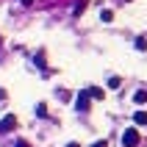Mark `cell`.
Here are the masks:
<instances>
[{
  "label": "cell",
  "mask_w": 147,
  "mask_h": 147,
  "mask_svg": "<svg viewBox=\"0 0 147 147\" xmlns=\"http://www.w3.org/2000/svg\"><path fill=\"white\" fill-rule=\"evenodd\" d=\"M86 6H89L86 0H78V6H75V17H81L83 11H86Z\"/></svg>",
  "instance_id": "7"
},
{
  "label": "cell",
  "mask_w": 147,
  "mask_h": 147,
  "mask_svg": "<svg viewBox=\"0 0 147 147\" xmlns=\"http://www.w3.org/2000/svg\"><path fill=\"white\" fill-rule=\"evenodd\" d=\"M122 144L125 147H139V131H136V128H128V131L122 133Z\"/></svg>",
  "instance_id": "1"
},
{
  "label": "cell",
  "mask_w": 147,
  "mask_h": 147,
  "mask_svg": "<svg viewBox=\"0 0 147 147\" xmlns=\"http://www.w3.org/2000/svg\"><path fill=\"white\" fill-rule=\"evenodd\" d=\"M36 114H39V117H47V106H45V103H39V106H36Z\"/></svg>",
  "instance_id": "12"
},
{
  "label": "cell",
  "mask_w": 147,
  "mask_h": 147,
  "mask_svg": "<svg viewBox=\"0 0 147 147\" xmlns=\"http://www.w3.org/2000/svg\"><path fill=\"white\" fill-rule=\"evenodd\" d=\"M14 147H31V144H28V142H25V139H20V142H17Z\"/></svg>",
  "instance_id": "13"
},
{
  "label": "cell",
  "mask_w": 147,
  "mask_h": 147,
  "mask_svg": "<svg viewBox=\"0 0 147 147\" xmlns=\"http://www.w3.org/2000/svg\"><path fill=\"white\" fill-rule=\"evenodd\" d=\"M100 20H103V22H111V20H114V14H111L108 8H103V11H100Z\"/></svg>",
  "instance_id": "8"
},
{
  "label": "cell",
  "mask_w": 147,
  "mask_h": 147,
  "mask_svg": "<svg viewBox=\"0 0 147 147\" xmlns=\"http://www.w3.org/2000/svg\"><path fill=\"white\" fill-rule=\"evenodd\" d=\"M67 147H78V144H75V142H72V144H67Z\"/></svg>",
  "instance_id": "16"
},
{
  "label": "cell",
  "mask_w": 147,
  "mask_h": 147,
  "mask_svg": "<svg viewBox=\"0 0 147 147\" xmlns=\"http://www.w3.org/2000/svg\"><path fill=\"white\" fill-rule=\"evenodd\" d=\"M133 122L136 125H147V111H136V114H133Z\"/></svg>",
  "instance_id": "4"
},
{
  "label": "cell",
  "mask_w": 147,
  "mask_h": 147,
  "mask_svg": "<svg viewBox=\"0 0 147 147\" xmlns=\"http://www.w3.org/2000/svg\"><path fill=\"white\" fill-rule=\"evenodd\" d=\"M33 61H36V67H42V69H45V53H42V50L36 53V58H33Z\"/></svg>",
  "instance_id": "10"
},
{
  "label": "cell",
  "mask_w": 147,
  "mask_h": 147,
  "mask_svg": "<svg viewBox=\"0 0 147 147\" xmlns=\"http://www.w3.org/2000/svg\"><path fill=\"white\" fill-rule=\"evenodd\" d=\"M14 125H17V119H14V117H11V114H8L6 119H3V122H0V133H6V131H11V128H14Z\"/></svg>",
  "instance_id": "3"
},
{
  "label": "cell",
  "mask_w": 147,
  "mask_h": 147,
  "mask_svg": "<svg viewBox=\"0 0 147 147\" xmlns=\"http://www.w3.org/2000/svg\"><path fill=\"white\" fill-rule=\"evenodd\" d=\"M133 45H136V50H147V39H144V36H139Z\"/></svg>",
  "instance_id": "9"
},
{
  "label": "cell",
  "mask_w": 147,
  "mask_h": 147,
  "mask_svg": "<svg viewBox=\"0 0 147 147\" xmlns=\"http://www.w3.org/2000/svg\"><path fill=\"white\" fill-rule=\"evenodd\" d=\"M22 3H25V6H28V3H33V0H22Z\"/></svg>",
  "instance_id": "15"
},
{
  "label": "cell",
  "mask_w": 147,
  "mask_h": 147,
  "mask_svg": "<svg viewBox=\"0 0 147 147\" xmlns=\"http://www.w3.org/2000/svg\"><path fill=\"white\" fill-rule=\"evenodd\" d=\"M92 147H108V144H106V142H103V139H100V142H94V144H92Z\"/></svg>",
  "instance_id": "14"
},
{
  "label": "cell",
  "mask_w": 147,
  "mask_h": 147,
  "mask_svg": "<svg viewBox=\"0 0 147 147\" xmlns=\"http://www.w3.org/2000/svg\"><path fill=\"white\" fill-rule=\"evenodd\" d=\"M119 83H122L119 75H111V78H108V86H111V89H119Z\"/></svg>",
  "instance_id": "6"
},
{
  "label": "cell",
  "mask_w": 147,
  "mask_h": 147,
  "mask_svg": "<svg viewBox=\"0 0 147 147\" xmlns=\"http://www.w3.org/2000/svg\"><path fill=\"white\" fill-rule=\"evenodd\" d=\"M75 108H78L81 114H83V111H89V92H86V89L78 94V100H75Z\"/></svg>",
  "instance_id": "2"
},
{
  "label": "cell",
  "mask_w": 147,
  "mask_h": 147,
  "mask_svg": "<svg viewBox=\"0 0 147 147\" xmlns=\"http://www.w3.org/2000/svg\"><path fill=\"white\" fill-rule=\"evenodd\" d=\"M86 92H89V97H94V100H103V97H106V92L97 89V86H94V89H86Z\"/></svg>",
  "instance_id": "5"
},
{
  "label": "cell",
  "mask_w": 147,
  "mask_h": 147,
  "mask_svg": "<svg viewBox=\"0 0 147 147\" xmlns=\"http://www.w3.org/2000/svg\"><path fill=\"white\" fill-rule=\"evenodd\" d=\"M133 100H136V103H144V100H147V92H136V94H133Z\"/></svg>",
  "instance_id": "11"
}]
</instances>
